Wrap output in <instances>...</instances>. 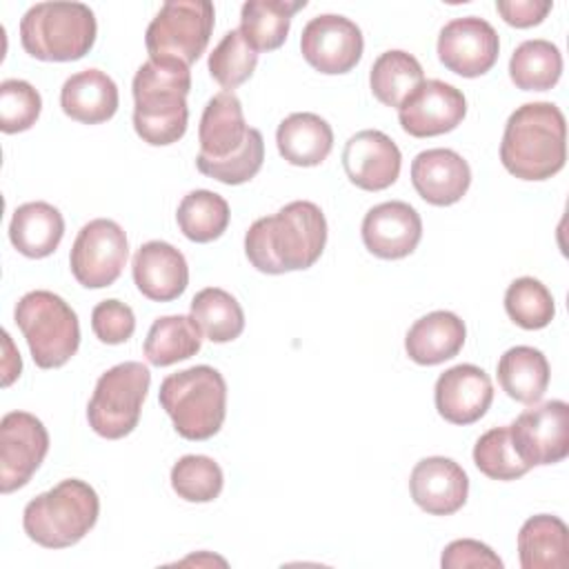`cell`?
<instances>
[{
    "label": "cell",
    "mask_w": 569,
    "mask_h": 569,
    "mask_svg": "<svg viewBox=\"0 0 569 569\" xmlns=\"http://www.w3.org/2000/svg\"><path fill=\"white\" fill-rule=\"evenodd\" d=\"M216 11L209 0H169L149 22L144 44L149 60L191 67L207 49Z\"/></svg>",
    "instance_id": "cell-9"
},
{
    "label": "cell",
    "mask_w": 569,
    "mask_h": 569,
    "mask_svg": "<svg viewBox=\"0 0 569 569\" xmlns=\"http://www.w3.org/2000/svg\"><path fill=\"white\" fill-rule=\"evenodd\" d=\"M133 282L138 291L156 302L180 298L189 284V267L184 256L169 242L149 240L133 256Z\"/></svg>",
    "instance_id": "cell-22"
},
{
    "label": "cell",
    "mask_w": 569,
    "mask_h": 569,
    "mask_svg": "<svg viewBox=\"0 0 569 569\" xmlns=\"http://www.w3.org/2000/svg\"><path fill=\"white\" fill-rule=\"evenodd\" d=\"M229 204L227 200L209 189L189 191L178 204V227L182 236L191 242H211L220 238L229 227Z\"/></svg>",
    "instance_id": "cell-33"
},
{
    "label": "cell",
    "mask_w": 569,
    "mask_h": 569,
    "mask_svg": "<svg viewBox=\"0 0 569 569\" xmlns=\"http://www.w3.org/2000/svg\"><path fill=\"white\" fill-rule=\"evenodd\" d=\"M256 129L244 122L242 104L233 91L216 93L200 118L198 142L200 153L196 164L224 162L247 149Z\"/></svg>",
    "instance_id": "cell-16"
},
{
    "label": "cell",
    "mask_w": 569,
    "mask_h": 569,
    "mask_svg": "<svg viewBox=\"0 0 569 569\" xmlns=\"http://www.w3.org/2000/svg\"><path fill=\"white\" fill-rule=\"evenodd\" d=\"M420 238H422L420 213L402 200L376 204L367 211L362 220L365 247L373 256L385 260H400L413 253Z\"/></svg>",
    "instance_id": "cell-18"
},
{
    "label": "cell",
    "mask_w": 569,
    "mask_h": 569,
    "mask_svg": "<svg viewBox=\"0 0 569 569\" xmlns=\"http://www.w3.org/2000/svg\"><path fill=\"white\" fill-rule=\"evenodd\" d=\"M202 331L191 316H162L153 320L144 340V358L156 367H169L196 356Z\"/></svg>",
    "instance_id": "cell-30"
},
{
    "label": "cell",
    "mask_w": 569,
    "mask_h": 569,
    "mask_svg": "<svg viewBox=\"0 0 569 569\" xmlns=\"http://www.w3.org/2000/svg\"><path fill=\"white\" fill-rule=\"evenodd\" d=\"M409 491L422 511L431 516H451L467 502L469 478L456 460L431 456L413 467Z\"/></svg>",
    "instance_id": "cell-20"
},
{
    "label": "cell",
    "mask_w": 569,
    "mask_h": 569,
    "mask_svg": "<svg viewBox=\"0 0 569 569\" xmlns=\"http://www.w3.org/2000/svg\"><path fill=\"white\" fill-rule=\"evenodd\" d=\"M276 144L289 164L316 167L331 153L333 131L329 122L316 113H291L278 124Z\"/></svg>",
    "instance_id": "cell-26"
},
{
    "label": "cell",
    "mask_w": 569,
    "mask_h": 569,
    "mask_svg": "<svg viewBox=\"0 0 569 569\" xmlns=\"http://www.w3.org/2000/svg\"><path fill=\"white\" fill-rule=\"evenodd\" d=\"M562 76L560 49L542 38L525 40L509 60V78L522 91H547Z\"/></svg>",
    "instance_id": "cell-32"
},
{
    "label": "cell",
    "mask_w": 569,
    "mask_h": 569,
    "mask_svg": "<svg viewBox=\"0 0 569 569\" xmlns=\"http://www.w3.org/2000/svg\"><path fill=\"white\" fill-rule=\"evenodd\" d=\"M307 0H249L240 9V31L256 51H273L287 40L291 18Z\"/></svg>",
    "instance_id": "cell-29"
},
{
    "label": "cell",
    "mask_w": 569,
    "mask_h": 569,
    "mask_svg": "<svg viewBox=\"0 0 569 569\" xmlns=\"http://www.w3.org/2000/svg\"><path fill=\"white\" fill-rule=\"evenodd\" d=\"M42 111V98L27 80L9 78L0 84V129L20 133L36 124Z\"/></svg>",
    "instance_id": "cell-39"
},
{
    "label": "cell",
    "mask_w": 569,
    "mask_h": 569,
    "mask_svg": "<svg viewBox=\"0 0 569 569\" xmlns=\"http://www.w3.org/2000/svg\"><path fill=\"white\" fill-rule=\"evenodd\" d=\"M467 116L460 89L442 80H425L400 107V127L413 138H431L453 131Z\"/></svg>",
    "instance_id": "cell-15"
},
{
    "label": "cell",
    "mask_w": 569,
    "mask_h": 569,
    "mask_svg": "<svg viewBox=\"0 0 569 569\" xmlns=\"http://www.w3.org/2000/svg\"><path fill=\"white\" fill-rule=\"evenodd\" d=\"M191 318L211 342H231L244 329L240 302L220 287H207L191 300Z\"/></svg>",
    "instance_id": "cell-34"
},
{
    "label": "cell",
    "mask_w": 569,
    "mask_h": 569,
    "mask_svg": "<svg viewBox=\"0 0 569 569\" xmlns=\"http://www.w3.org/2000/svg\"><path fill=\"white\" fill-rule=\"evenodd\" d=\"M118 87L100 69H84L69 76L60 89L62 111L82 124H100L118 111Z\"/></svg>",
    "instance_id": "cell-23"
},
{
    "label": "cell",
    "mask_w": 569,
    "mask_h": 569,
    "mask_svg": "<svg viewBox=\"0 0 569 569\" xmlns=\"http://www.w3.org/2000/svg\"><path fill=\"white\" fill-rule=\"evenodd\" d=\"M100 498L78 478H67L36 496L22 511L24 533L40 547L64 549L80 542L98 522Z\"/></svg>",
    "instance_id": "cell-4"
},
{
    "label": "cell",
    "mask_w": 569,
    "mask_h": 569,
    "mask_svg": "<svg viewBox=\"0 0 569 569\" xmlns=\"http://www.w3.org/2000/svg\"><path fill=\"white\" fill-rule=\"evenodd\" d=\"M436 409L451 425H471L480 420L493 400V385L485 369L476 365H456L438 376Z\"/></svg>",
    "instance_id": "cell-19"
},
{
    "label": "cell",
    "mask_w": 569,
    "mask_h": 569,
    "mask_svg": "<svg viewBox=\"0 0 569 569\" xmlns=\"http://www.w3.org/2000/svg\"><path fill=\"white\" fill-rule=\"evenodd\" d=\"M64 236L62 213L42 200L20 204L9 222L11 244L27 258L51 256Z\"/></svg>",
    "instance_id": "cell-25"
},
{
    "label": "cell",
    "mask_w": 569,
    "mask_h": 569,
    "mask_svg": "<svg viewBox=\"0 0 569 569\" xmlns=\"http://www.w3.org/2000/svg\"><path fill=\"white\" fill-rule=\"evenodd\" d=\"M191 71L180 62L147 60L133 76V129L151 147L178 142L189 122Z\"/></svg>",
    "instance_id": "cell-3"
},
{
    "label": "cell",
    "mask_w": 569,
    "mask_h": 569,
    "mask_svg": "<svg viewBox=\"0 0 569 569\" xmlns=\"http://www.w3.org/2000/svg\"><path fill=\"white\" fill-rule=\"evenodd\" d=\"M569 531L558 516L538 513L525 520L518 531V556L522 569L567 567Z\"/></svg>",
    "instance_id": "cell-27"
},
{
    "label": "cell",
    "mask_w": 569,
    "mask_h": 569,
    "mask_svg": "<svg viewBox=\"0 0 569 569\" xmlns=\"http://www.w3.org/2000/svg\"><path fill=\"white\" fill-rule=\"evenodd\" d=\"M365 40L360 27L336 13L311 18L300 36L305 60L320 73L338 76L351 71L362 58Z\"/></svg>",
    "instance_id": "cell-13"
},
{
    "label": "cell",
    "mask_w": 569,
    "mask_h": 569,
    "mask_svg": "<svg viewBox=\"0 0 569 569\" xmlns=\"http://www.w3.org/2000/svg\"><path fill=\"white\" fill-rule=\"evenodd\" d=\"M500 53V40L496 29L478 18H456L440 29L438 36V58L440 62L462 76V78H478L487 73Z\"/></svg>",
    "instance_id": "cell-14"
},
{
    "label": "cell",
    "mask_w": 569,
    "mask_h": 569,
    "mask_svg": "<svg viewBox=\"0 0 569 569\" xmlns=\"http://www.w3.org/2000/svg\"><path fill=\"white\" fill-rule=\"evenodd\" d=\"M473 465L491 480H516L531 469L518 456L509 436V427H493L476 440Z\"/></svg>",
    "instance_id": "cell-38"
},
{
    "label": "cell",
    "mask_w": 569,
    "mask_h": 569,
    "mask_svg": "<svg viewBox=\"0 0 569 569\" xmlns=\"http://www.w3.org/2000/svg\"><path fill=\"white\" fill-rule=\"evenodd\" d=\"M505 309L509 318L522 329H542L556 316L551 291L536 278H516L505 293Z\"/></svg>",
    "instance_id": "cell-36"
},
{
    "label": "cell",
    "mask_w": 569,
    "mask_h": 569,
    "mask_svg": "<svg viewBox=\"0 0 569 569\" xmlns=\"http://www.w3.org/2000/svg\"><path fill=\"white\" fill-rule=\"evenodd\" d=\"M567 160V124L562 111L551 102H527L518 107L502 133L500 162L520 180H547Z\"/></svg>",
    "instance_id": "cell-2"
},
{
    "label": "cell",
    "mask_w": 569,
    "mask_h": 569,
    "mask_svg": "<svg viewBox=\"0 0 569 569\" xmlns=\"http://www.w3.org/2000/svg\"><path fill=\"white\" fill-rule=\"evenodd\" d=\"M149 385L151 371L136 360L120 362L104 371L87 407L89 427L107 440L129 436L138 427Z\"/></svg>",
    "instance_id": "cell-8"
},
{
    "label": "cell",
    "mask_w": 569,
    "mask_h": 569,
    "mask_svg": "<svg viewBox=\"0 0 569 569\" xmlns=\"http://www.w3.org/2000/svg\"><path fill=\"white\" fill-rule=\"evenodd\" d=\"M442 569H500L502 560L493 553V549L480 540H471V538H462V540H453L445 547L442 558H440Z\"/></svg>",
    "instance_id": "cell-42"
},
{
    "label": "cell",
    "mask_w": 569,
    "mask_h": 569,
    "mask_svg": "<svg viewBox=\"0 0 569 569\" xmlns=\"http://www.w3.org/2000/svg\"><path fill=\"white\" fill-rule=\"evenodd\" d=\"M425 73L420 62L400 49L385 51L376 58L369 71L371 93L387 107H400L420 84Z\"/></svg>",
    "instance_id": "cell-31"
},
{
    "label": "cell",
    "mask_w": 569,
    "mask_h": 569,
    "mask_svg": "<svg viewBox=\"0 0 569 569\" xmlns=\"http://www.w3.org/2000/svg\"><path fill=\"white\" fill-rule=\"evenodd\" d=\"M158 400L187 440H209L227 416V382L209 365H196L162 380Z\"/></svg>",
    "instance_id": "cell-5"
},
{
    "label": "cell",
    "mask_w": 569,
    "mask_h": 569,
    "mask_svg": "<svg viewBox=\"0 0 569 569\" xmlns=\"http://www.w3.org/2000/svg\"><path fill=\"white\" fill-rule=\"evenodd\" d=\"M4 338V349H7V358H4V378H2V385L9 387L18 376H20V369H22V360H20V353L13 351V345H11V336L4 331L2 333Z\"/></svg>",
    "instance_id": "cell-44"
},
{
    "label": "cell",
    "mask_w": 569,
    "mask_h": 569,
    "mask_svg": "<svg viewBox=\"0 0 569 569\" xmlns=\"http://www.w3.org/2000/svg\"><path fill=\"white\" fill-rule=\"evenodd\" d=\"M549 0H498L496 9L502 20L516 29H527L540 24L551 11Z\"/></svg>",
    "instance_id": "cell-43"
},
{
    "label": "cell",
    "mask_w": 569,
    "mask_h": 569,
    "mask_svg": "<svg viewBox=\"0 0 569 569\" xmlns=\"http://www.w3.org/2000/svg\"><path fill=\"white\" fill-rule=\"evenodd\" d=\"M411 182L425 202L449 207L467 193L471 184V169L453 149H427L411 162Z\"/></svg>",
    "instance_id": "cell-21"
},
{
    "label": "cell",
    "mask_w": 569,
    "mask_h": 569,
    "mask_svg": "<svg viewBox=\"0 0 569 569\" xmlns=\"http://www.w3.org/2000/svg\"><path fill=\"white\" fill-rule=\"evenodd\" d=\"M49 451V433L29 411H11L0 420V491L24 487Z\"/></svg>",
    "instance_id": "cell-12"
},
{
    "label": "cell",
    "mask_w": 569,
    "mask_h": 569,
    "mask_svg": "<svg viewBox=\"0 0 569 569\" xmlns=\"http://www.w3.org/2000/svg\"><path fill=\"white\" fill-rule=\"evenodd\" d=\"M549 376L545 353L527 345L507 349L498 360V382L502 391L522 405H533L545 396Z\"/></svg>",
    "instance_id": "cell-28"
},
{
    "label": "cell",
    "mask_w": 569,
    "mask_h": 569,
    "mask_svg": "<svg viewBox=\"0 0 569 569\" xmlns=\"http://www.w3.org/2000/svg\"><path fill=\"white\" fill-rule=\"evenodd\" d=\"M264 160V140L262 133L256 129L251 142L247 144V149L224 162H213V164H196L198 171L202 176H209L218 182L224 184H242L249 182L262 167Z\"/></svg>",
    "instance_id": "cell-40"
},
{
    "label": "cell",
    "mask_w": 569,
    "mask_h": 569,
    "mask_svg": "<svg viewBox=\"0 0 569 569\" xmlns=\"http://www.w3.org/2000/svg\"><path fill=\"white\" fill-rule=\"evenodd\" d=\"M509 436L529 467L565 460L569 453V405L565 400H547L525 409L509 425Z\"/></svg>",
    "instance_id": "cell-11"
},
{
    "label": "cell",
    "mask_w": 569,
    "mask_h": 569,
    "mask_svg": "<svg viewBox=\"0 0 569 569\" xmlns=\"http://www.w3.org/2000/svg\"><path fill=\"white\" fill-rule=\"evenodd\" d=\"M127 258L129 242L122 227L109 218H96L78 231L69 264L82 287L102 289L120 278Z\"/></svg>",
    "instance_id": "cell-10"
},
{
    "label": "cell",
    "mask_w": 569,
    "mask_h": 569,
    "mask_svg": "<svg viewBox=\"0 0 569 569\" xmlns=\"http://www.w3.org/2000/svg\"><path fill=\"white\" fill-rule=\"evenodd\" d=\"M93 11L82 2H38L20 20L22 49L44 62H71L96 42Z\"/></svg>",
    "instance_id": "cell-6"
},
{
    "label": "cell",
    "mask_w": 569,
    "mask_h": 569,
    "mask_svg": "<svg viewBox=\"0 0 569 569\" xmlns=\"http://www.w3.org/2000/svg\"><path fill=\"white\" fill-rule=\"evenodd\" d=\"M31 358L40 369L62 367L80 347L76 311L53 291L36 289L24 293L13 311Z\"/></svg>",
    "instance_id": "cell-7"
},
{
    "label": "cell",
    "mask_w": 569,
    "mask_h": 569,
    "mask_svg": "<svg viewBox=\"0 0 569 569\" xmlns=\"http://www.w3.org/2000/svg\"><path fill=\"white\" fill-rule=\"evenodd\" d=\"M465 322L456 313L431 311L409 327L405 349L413 362L433 367L458 356L465 345Z\"/></svg>",
    "instance_id": "cell-24"
},
{
    "label": "cell",
    "mask_w": 569,
    "mask_h": 569,
    "mask_svg": "<svg viewBox=\"0 0 569 569\" xmlns=\"http://www.w3.org/2000/svg\"><path fill=\"white\" fill-rule=\"evenodd\" d=\"M222 485V469L209 456L189 453L171 467V487L187 502H211L220 496Z\"/></svg>",
    "instance_id": "cell-37"
},
{
    "label": "cell",
    "mask_w": 569,
    "mask_h": 569,
    "mask_svg": "<svg viewBox=\"0 0 569 569\" xmlns=\"http://www.w3.org/2000/svg\"><path fill=\"white\" fill-rule=\"evenodd\" d=\"M256 64L258 51L247 42L240 29L227 31L209 53V73L227 91L247 82L253 76Z\"/></svg>",
    "instance_id": "cell-35"
},
{
    "label": "cell",
    "mask_w": 569,
    "mask_h": 569,
    "mask_svg": "<svg viewBox=\"0 0 569 569\" xmlns=\"http://www.w3.org/2000/svg\"><path fill=\"white\" fill-rule=\"evenodd\" d=\"M91 329L104 345H122L136 331V316L129 305L120 300H102L91 311Z\"/></svg>",
    "instance_id": "cell-41"
},
{
    "label": "cell",
    "mask_w": 569,
    "mask_h": 569,
    "mask_svg": "<svg viewBox=\"0 0 569 569\" xmlns=\"http://www.w3.org/2000/svg\"><path fill=\"white\" fill-rule=\"evenodd\" d=\"M347 178L365 191H382L400 176L402 156L398 144L378 129H365L351 136L342 151Z\"/></svg>",
    "instance_id": "cell-17"
},
{
    "label": "cell",
    "mask_w": 569,
    "mask_h": 569,
    "mask_svg": "<svg viewBox=\"0 0 569 569\" xmlns=\"http://www.w3.org/2000/svg\"><path fill=\"white\" fill-rule=\"evenodd\" d=\"M327 220L318 204L293 200L278 213L258 218L244 233V253L262 273L309 269L325 251Z\"/></svg>",
    "instance_id": "cell-1"
}]
</instances>
